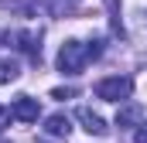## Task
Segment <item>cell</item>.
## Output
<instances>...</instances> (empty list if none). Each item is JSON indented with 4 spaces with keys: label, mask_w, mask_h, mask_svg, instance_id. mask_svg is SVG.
<instances>
[{
    "label": "cell",
    "mask_w": 147,
    "mask_h": 143,
    "mask_svg": "<svg viewBox=\"0 0 147 143\" xmlns=\"http://www.w3.org/2000/svg\"><path fill=\"white\" fill-rule=\"evenodd\" d=\"M99 55H103V44H99V41H89V44H82V41H65L62 51H58V72H62V75H79V72L86 68L92 58H99Z\"/></svg>",
    "instance_id": "obj_1"
},
{
    "label": "cell",
    "mask_w": 147,
    "mask_h": 143,
    "mask_svg": "<svg viewBox=\"0 0 147 143\" xmlns=\"http://www.w3.org/2000/svg\"><path fill=\"white\" fill-rule=\"evenodd\" d=\"M130 92H134L130 75H110V78L96 82V99H106V102H123V99H130Z\"/></svg>",
    "instance_id": "obj_2"
},
{
    "label": "cell",
    "mask_w": 147,
    "mask_h": 143,
    "mask_svg": "<svg viewBox=\"0 0 147 143\" xmlns=\"http://www.w3.org/2000/svg\"><path fill=\"white\" fill-rule=\"evenodd\" d=\"M3 41H17L21 51H28L31 61H41V31H21V34H0Z\"/></svg>",
    "instance_id": "obj_3"
},
{
    "label": "cell",
    "mask_w": 147,
    "mask_h": 143,
    "mask_svg": "<svg viewBox=\"0 0 147 143\" xmlns=\"http://www.w3.org/2000/svg\"><path fill=\"white\" fill-rule=\"evenodd\" d=\"M75 116H79L82 130H86V133H92V136H103V133L110 130V126L103 123V116H99V112H92L89 106H79V109H75Z\"/></svg>",
    "instance_id": "obj_4"
},
{
    "label": "cell",
    "mask_w": 147,
    "mask_h": 143,
    "mask_svg": "<svg viewBox=\"0 0 147 143\" xmlns=\"http://www.w3.org/2000/svg\"><path fill=\"white\" fill-rule=\"evenodd\" d=\"M10 112H14V119H21V123H34L41 109H38V99H31V96H17L14 106H10Z\"/></svg>",
    "instance_id": "obj_5"
},
{
    "label": "cell",
    "mask_w": 147,
    "mask_h": 143,
    "mask_svg": "<svg viewBox=\"0 0 147 143\" xmlns=\"http://www.w3.org/2000/svg\"><path fill=\"white\" fill-rule=\"evenodd\" d=\"M45 133H48V136H58V140H69V133H72V123H69V116H65V112H55V116H48V119H45Z\"/></svg>",
    "instance_id": "obj_6"
},
{
    "label": "cell",
    "mask_w": 147,
    "mask_h": 143,
    "mask_svg": "<svg viewBox=\"0 0 147 143\" xmlns=\"http://www.w3.org/2000/svg\"><path fill=\"white\" fill-rule=\"evenodd\" d=\"M140 116H144V109H140V106H127V109H120L116 126H120V130H134V123H140Z\"/></svg>",
    "instance_id": "obj_7"
},
{
    "label": "cell",
    "mask_w": 147,
    "mask_h": 143,
    "mask_svg": "<svg viewBox=\"0 0 147 143\" xmlns=\"http://www.w3.org/2000/svg\"><path fill=\"white\" fill-rule=\"evenodd\" d=\"M17 75H21V68H17V61H7V58L0 61V85H10V82H14Z\"/></svg>",
    "instance_id": "obj_8"
},
{
    "label": "cell",
    "mask_w": 147,
    "mask_h": 143,
    "mask_svg": "<svg viewBox=\"0 0 147 143\" xmlns=\"http://www.w3.org/2000/svg\"><path fill=\"white\" fill-rule=\"evenodd\" d=\"M10 119H14V112H10L7 106H0V133H3L7 126H10Z\"/></svg>",
    "instance_id": "obj_9"
},
{
    "label": "cell",
    "mask_w": 147,
    "mask_h": 143,
    "mask_svg": "<svg viewBox=\"0 0 147 143\" xmlns=\"http://www.w3.org/2000/svg\"><path fill=\"white\" fill-rule=\"evenodd\" d=\"M134 143H147V123L137 126V133H134Z\"/></svg>",
    "instance_id": "obj_10"
},
{
    "label": "cell",
    "mask_w": 147,
    "mask_h": 143,
    "mask_svg": "<svg viewBox=\"0 0 147 143\" xmlns=\"http://www.w3.org/2000/svg\"><path fill=\"white\" fill-rule=\"evenodd\" d=\"M75 96V89H55V92H51V99H72Z\"/></svg>",
    "instance_id": "obj_11"
},
{
    "label": "cell",
    "mask_w": 147,
    "mask_h": 143,
    "mask_svg": "<svg viewBox=\"0 0 147 143\" xmlns=\"http://www.w3.org/2000/svg\"><path fill=\"white\" fill-rule=\"evenodd\" d=\"M0 143H7V140H0Z\"/></svg>",
    "instance_id": "obj_12"
}]
</instances>
